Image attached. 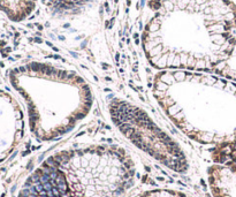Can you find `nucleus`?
<instances>
[{
  "instance_id": "nucleus-1",
  "label": "nucleus",
  "mask_w": 236,
  "mask_h": 197,
  "mask_svg": "<svg viewBox=\"0 0 236 197\" xmlns=\"http://www.w3.org/2000/svg\"><path fill=\"white\" fill-rule=\"evenodd\" d=\"M152 16L142 46L159 70L214 74L236 82V5L233 0H146Z\"/></svg>"
},
{
  "instance_id": "nucleus-2",
  "label": "nucleus",
  "mask_w": 236,
  "mask_h": 197,
  "mask_svg": "<svg viewBox=\"0 0 236 197\" xmlns=\"http://www.w3.org/2000/svg\"><path fill=\"white\" fill-rule=\"evenodd\" d=\"M152 93L181 133L202 144L236 140V82L208 73L160 70Z\"/></svg>"
},
{
  "instance_id": "nucleus-3",
  "label": "nucleus",
  "mask_w": 236,
  "mask_h": 197,
  "mask_svg": "<svg viewBox=\"0 0 236 197\" xmlns=\"http://www.w3.org/2000/svg\"><path fill=\"white\" fill-rule=\"evenodd\" d=\"M134 177V161L120 146L68 149L33 172L21 197H125Z\"/></svg>"
},
{
  "instance_id": "nucleus-4",
  "label": "nucleus",
  "mask_w": 236,
  "mask_h": 197,
  "mask_svg": "<svg viewBox=\"0 0 236 197\" xmlns=\"http://www.w3.org/2000/svg\"><path fill=\"white\" fill-rule=\"evenodd\" d=\"M14 82L28 101L30 127L41 141H55L69 133L94 104L83 77L53 65H27L16 70Z\"/></svg>"
},
{
  "instance_id": "nucleus-5",
  "label": "nucleus",
  "mask_w": 236,
  "mask_h": 197,
  "mask_svg": "<svg viewBox=\"0 0 236 197\" xmlns=\"http://www.w3.org/2000/svg\"><path fill=\"white\" fill-rule=\"evenodd\" d=\"M108 111L120 133L135 146L175 172L187 171V158L180 145L145 111L119 98L111 101Z\"/></svg>"
},
{
  "instance_id": "nucleus-6",
  "label": "nucleus",
  "mask_w": 236,
  "mask_h": 197,
  "mask_svg": "<svg viewBox=\"0 0 236 197\" xmlns=\"http://www.w3.org/2000/svg\"><path fill=\"white\" fill-rule=\"evenodd\" d=\"M37 0H0V11L9 20L20 22L27 19L36 8Z\"/></svg>"
},
{
  "instance_id": "nucleus-7",
  "label": "nucleus",
  "mask_w": 236,
  "mask_h": 197,
  "mask_svg": "<svg viewBox=\"0 0 236 197\" xmlns=\"http://www.w3.org/2000/svg\"><path fill=\"white\" fill-rule=\"evenodd\" d=\"M211 158L216 165L224 166L236 173V140L214 145Z\"/></svg>"
},
{
  "instance_id": "nucleus-8",
  "label": "nucleus",
  "mask_w": 236,
  "mask_h": 197,
  "mask_svg": "<svg viewBox=\"0 0 236 197\" xmlns=\"http://www.w3.org/2000/svg\"><path fill=\"white\" fill-rule=\"evenodd\" d=\"M50 4L59 12H75L89 4L91 0H49Z\"/></svg>"
},
{
  "instance_id": "nucleus-9",
  "label": "nucleus",
  "mask_w": 236,
  "mask_h": 197,
  "mask_svg": "<svg viewBox=\"0 0 236 197\" xmlns=\"http://www.w3.org/2000/svg\"><path fill=\"white\" fill-rule=\"evenodd\" d=\"M135 197H190L183 193L174 191V190H167V189H157V190H150L145 193L141 194L138 196Z\"/></svg>"
}]
</instances>
